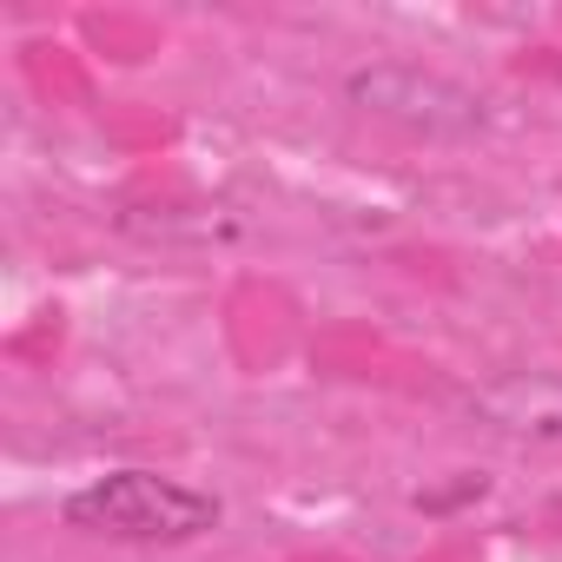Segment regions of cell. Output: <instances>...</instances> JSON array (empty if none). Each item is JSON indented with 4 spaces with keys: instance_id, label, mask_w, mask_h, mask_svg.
I'll use <instances>...</instances> for the list:
<instances>
[{
    "instance_id": "obj_1",
    "label": "cell",
    "mask_w": 562,
    "mask_h": 562,
    "mask_svg": "<svg viewBox=\"0 0 562 562\" xmlns=\"http://www.w3.org/2000/svg\"><path fill=\"white\" fill-rule=\"evenodd\" d=\"M67 522L113 542H192L218 529V496L159 470H113L67 496Z\"/></svg>"
},
{
    "instance_id": "obj_2",
    "label": "cell",
    "mask_w": 562,
    "mask_h": 562,
    "mask_svg": "<svg viewBox=\"0 0 562 562\" xmlns=\"http://www.w3.org/2000/svg\"><path fill=\"white\" fill-rule=\"evenodd\" d=\"M345 100L364 120H384V126L417 133V139H476L490 126V100L476 87H463L443 67H417V60H364V67H351Z\"/></svg>"
},
{
    "instance_id": "obj_3",
    "label": "cell",
    "mask_w": 562,
    "mask_h": 562,
    "mask_svg": "<svg viewBox=\"0 0 562 562\" xmlns=\"http://www.w3.org/2000/svg\"><path fill=\"white\" fill-rule=\"evenodd\" d=\"M470 424L509 443H562V371H509L470 397Z\"/></svg>"
},
{
    "instance_id": "obj_4",
    "label": "cell",
    "mask_w": 562,
    "mask_h": 562,
    "mask_svg": "<svg viewBox=\"0 0 562 562\" xmlns=\"http://www.w3.org/2000/svg\"><path fill=\"white\" fill-rule=\"evenodd\" d=\"M457 496H483V476H470V470H463V483H457V490H417V509H450Z\"/></svg>"
}]
</instances>
